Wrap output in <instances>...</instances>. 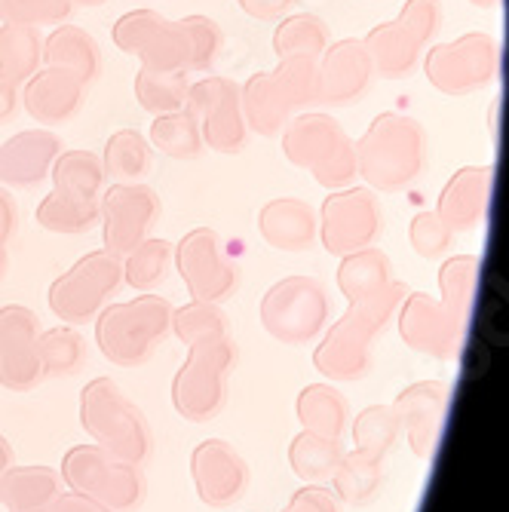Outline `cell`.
Instances as JSON below:
<instances>
[{
  "label": "cell",
  "instance_id": "cell-54",
  "mask_svg": "<svg viewBox=\"0 0 509 512\" xmlns=\"http://www.w3.org/2000/svg\"><path fill=\"white\" fill-rule=\"evenodd\" d=\"M10 467H16V451H13L10 439L0 433V476H4Z\"/></svg>",
  "mask_w": 509,
  "mask_h": 512
},
{
  "label": "cell",
  "instance_id": "cell-23",
  "mask_svg": "<svg viewBox=\"0 0 509 512\" xmlns=\"http://www.w3.org/2000/svg\"><path fill=\"white\" fill-rule=\"evenodd\" d=\"M491 191H494V166L491 163L464 166L445 181L439 203H436V212L454 230V234L476 230L488 218Z\"/></svg>",
  "mask_w": 509,
  "mask_h": 512
},
{
  "label": "cell",
  "instance_id": "cell-20",
  "mask_svg": "<svg viewBox=\"0 0 509 512\" xmlns=\"http://www.w3.org/2000/svg\"><path fill=\"white\" fill-rule=\"evenodd\" d=\"M191 479H194L197 497L212 509H230L234 503H240L252 482L249 463L224 439H206L194 448Z\"/></svg>",
  "mask_w": 509,
  "mask_h": 512
},
{
  "label": "cell",
  "instance_id": "cell-1",
  "mask_svg": "<svg viewBox=\"0 0 509 512\" xmlns=\"http://www.w3.org/2000/svg\"><path fill=\"white\" fill-rule=\"evenodd\" d=\"M482 261L479 255H448L439 267V292L433 298L427 292H408L396 322L402 341L414 350L433 356L439 362H454L464 353L470 313L476 304Z\"/></svg>",
  "mask_w": 509,
  "mask_h": 512
},
{
  "label": "cell",
  "instance_id": "cell-47",
  "mask_svg": "<svg viewBox=\"0 0 509 512\" xmlns=\"http://www.w3.org/2000/svg\"><path fill=\"white\" fill-rule=\"evenodd\" d=\"M408 240H411V249L418 252L424 261H442L451 255V246H454V230L439 218L436 209H427V212H418L408 227Z\"/></svg>",
  "mask_w": 509,
  "mask_h": 512
},
{
  "label": "cell",
  "instance_id": "cell-52",
  "mask_svg": "<svg viewBox=\"0 0 509 512\" xmlns=\"http://www.w3.org/2000/svg\"><path fill=\"white\" fill-rule=\"evenodd\" d=\"M46 512H114V509H108V506H102V503H96V500H89V497H83V494L62 491V494L50 503V509H46Z\"/></svg>",
  "mask_w": 509,
  "mask_h": 512
},
{
  "label": "cell",
  "instance_id": "cell-56",
  "mask_svg": "<svg viewBox=\"0 0 509 512\" xmlns=\"http://www.w3.org/2000/svg\"><path fill=\"white\" fill-rule=\"evenodd\" d=\"M473 7H479V10H497L503 0H470Z\"/></svg>",
  "mask_w": 509,
  "mask_h": 512
},
{
  "label": "cell",
  "instance_id": "cell-6",
  "mask_svg": "<svg viewBox=\"0 0 509 512\" xmlns=\"http://www.w3.org/2000/svg\"><path fill=\"white\" fill-rule=\"evenodd\" d=\"M172 332V304L163 295H138L108 304L96 316V344L102 356L120 368L145 365Z\"/></svg>",
  "mask_w": 509,
  "mask_h": 512
},
{
  "label": "cell",
  "instance_id": "cell-24",
  "mask_svg": "<svg viewBox=\"0 0 509 512\" xmlns=\"http://www.w3.org/2000/svg\"><path fill=\"white\" fill-rule=\"evenodd\" d=\"M258 230L276 252H310L319 243V215L301 197H276L261 206Z\"/></svg>",
  "mask_w": 509,
  "mask_h": 512
},
{
  "label": "cell",
  "instance_id": "cell-53",
  "mask_svg": "<svg viewBox=\"0 0 509 512\" xmlns=\"http://www.w3.org/2000/svg\"><path fill=\"white\" fill-rule=\"evenodd\" d=\"M19 227V206L10 188L0 184V240H10Z\"/></svg>",
  "mask_w": 509,
  "mask_h": 512
},
{
  "label": "cell",
  "instance_id": "cell-2",
  "mask_svg": "<svg viewBox=\"0 0 509 512\" xmlns=\"http://www.w3.org/2000/svg\"><path fill=\"white\" fill-rule=\"evenodd\" d=\"M411 289L399 279L375 295L347 304L344 316L335 319L326 332H322L313 365L329 384H353L362 381L375 365V341L387 332V325L396 319L405 295Z\"/></svg>",
  "mask_w": 509,
  "mask_h": 512
},
{
  "label": "cell",
  "instance_id": "cell-10",
  "mask_svg": "<svg viewBox=\"0 0 509 512\" xmlns=\"http://www.w3.org/2000/svg\"><path fill=\"white\" fill-rule=\"evenodd\" d=\"M123 286V258H117L108 249H96L83 258H77L62 276L50 283V310L65 325H89L108 307L111 295Z\"/></svg>",
  "mask_w": 509,
  "mask_h": 512
},
{
  "label": "cell",
  "instance_id": "cell-11",
  "mask_svg": "<svg viewBox=\"0 0 509 512\" xmlns=\"http://www.w3.org/2000/svg\"><path fill=\"white\" fill-rule=\"evenodd\" d=\"M421 65L433 89L448 99H464L497 80L500 43L485 31H470L451 43H433Z\"/></svg>",
  "mask_w": 509,
  "mask_h": 512
},
{
  "label": "cell",
  "instance_id": "cell-49",
  "mask_svg": "<svg viewBox=\"0 0 509 512\" xmlns=\"http://www.w3.org/2000/svg\"><path fill=\"white\" fill-rule=\"evenodd\" d=\"M280 512H344V509L341 500L326 485H304L301 491L292 494V500Z\"/></svg>",
  "mask_w": 509,
  "mask_h": 512
},
{
  "label": "cell",
  "instance_id": "cell-12",
  "mask_svg": "<svg viewBox=\"0 0 509 512\" xmlns=\"http://www.w3.org/2000/svg\"><path fill=\"white\" fill-rule=\"evenodd\" d=\"M319 243L329 255H350L368 246H378L387 227V215L381 197L372 188H341L329 191L319 206Z\"/></svg>",
  "mask_w": 509,
  "mask_h": 512
},
{
  "label": "cell",
  "instance_id": "cell-35",
  "mask_svg": "<svg viewBox=\"0 0 509 512\" xmlns=\"http://www.w3.org/2000/svg\"><path fill=\"white\" fill-rule=\"evenodd\" d=\"M344 457V442L332 436H319L301 430L289 445V467L307 485L329 482Z\"/></svg>",
  "mask_w": 509,
  "mask_h": 512
},
{
  "label": "cell",
  "instance_id": "cell-27",
  "mask_svg": "<svg viewBox=\"0 0 509 512\" xmlns=\"http://www.w3.org/2000/svg\"><path fill=\"white\" fill-rule=\"evenodd\" d=\"M43 65L71 71L74 77H80L89 86L102 74V46L80 25L65 22L43 37Z\"/></svg>",
  "mask_w": 509,
  "mask_h": 512
},
{
  "label": "cell",
  "instance_id": "cell-7",
  "mask_svg": "<svg viewBox=\"0 0 509 512\" xmlns=\"http://www.w3.org/2000/svg\"><path fill=\"white\" fill-rule=\"evenodd\" d=\"M237 365L234 338H212L188 347L172 378V405L191 424H209L227 405V378Z\"/></svg>",
  "mask_w": 509,
  "mask_h": 512
},
{
  "label": "cell",
  "instance_id": "cell-42",
  "mask_svg": "<svg viewBox=\"0 0 509 512\" xmlns=\"http://www.w3.org/2000/svg\"><path fill=\"white\" fill-rule=\"evenodd\" d=\"M172 335L188 347L200 341H212V338H227L230 319L221 310V304L191 301L184 307H172Z\"/></svg>",
  "mask_w": 509,
  "mask_h": 512
},
{
  "label": "cell",
  "instance_id": "cell-19",
  "mask_svg": "<svg viewBox=\"0 0 509 512\" xmlns=\"http://www.w3.org/2000/svg\"><path fill=\"white\" fill-rule=\"evenodd\" d=\"M448 402H451V387L445 381L408 384L390 402V408L399 417V427L408 439V448L418 460L436 457L442 427H445V414H448Z\"/></svg>",
  "mask_w": 509,
  "mask_h": 512
},
{
  "label": "cell",
  "instance_id": "cell-37",
  "mask_svg": "<svg viewBox=\"0 0 509 512\" xmlns=\"http://www.w3.org/2000/svg\"><path fill=\"white\" fill-rule=\"evenodd\" d=\"M40 68H43V34H40V28L0 22V74L22 86Z\"/></svg>",
  "mask_w": 509,
  "mask_h": 512
},
{
  "label": "cell",
  "instance_id": "cell-13",
  "mask_svg": "<svg viewBox=\"0 0 509 512\" xmlns=\"http://www.w3.org/2000/svg\"><path fill=\"white\" fill-rule=\"evenodd\" d=\"M184 111L200 123L203 145L209 151L221 157H237L246 151L252 132L243 114L237 80L221 74H203L200 80H191Z\"/></svg>",
  "mask_w": 509,
  "mask_h": 512
},
{
  "label": "cell",
  "instance_id": "cell-50",
  "mask_svg": "<svg viewBox=\"0 0 509 512\" xmlns=\"http://www.w3.org/2000/svg\"><path fill=\"white\" fill-rule=\"evenodd\" d=\"M240 10L255 19V22H267V25H276L280 19H286L289 13H295L298 0H237Z\"/></svg>",
  "mask_w": 509,
  "mask_h": 512
},
{
  "label": "cell",
  "instance_id": "cell-26",
  "mask_svg": "<svg viewBox=\"0 0 509 512\" xmlns=\"http://www.w3.org/2000/svg\"><path fill=\"white\" fill-rule=\"evenodd\" d=\"M362 46L368 59H372L375 77H384V80H408L421 68V59H424V46L396 19L375 25L362 37Z\"/></svg>",
  "mask_w": 509,
  "mask_h": 512
},
{
  "label": "cell",
  "instance_id": "cell-22",
  "mask_svg": "<svg viewBox=\"0 0 509 512\" xmlns=\"http://www.w3.org/2000/svg\"><path fill=\"white\" fill-rule=\"evenodd\" d=\"M86 105V83L62 68H40L31 80L22 83V108L25 114L46 126L56 129L71 123Z\"/></svg>",
  "mask_w": 509,
  "mask_h": 512
},
{
  "label": "cell",
  "instance_id": "cell-41",
  "mask_svg": "<svg viewBox=\"0 0 509 512\" xmlns=\"http://www.w3.org/2000/svg\"><path fill=\"white\" fill-rule=\"evenodd\" d=\"M86 362V338L74 325H56L40 332V365L43 378H71Z\"/></svg>",
  "mask_w": 509,
  "mask_h": 512
},
{
  "label": "cell",
  "instance_id": "cell-14",
  "mask_svg": "<svg viewBox=\"0 0 509 512\" xmlns=\"http://www.w3.org/2000/svg\"><path fill=\"white\" fill-rule=\"evenodd\" d=\"M172 264L181 273L191 301L227 304L240 289V267L224 252V240L212 227L188 230L181 243H175Z\"/></svg>",
  "mask_w": 509,
  "mask_h": 512
},
{
  "label": "cell",
  "instance_id": "cell-5",
  "mask_svg": "<svg viewBox=\"0 0 509 512\" xmlns=\"http://www.w3.org/2000/svg\"><path fill=\"white\" fill-rule=\"evenodd\" d=\"M80 424L92 445L105 448L120 460L142 467L154 454V433L145 411L117 387L114 378H92L83 387Z\"/></svg>",
  "mask_w": 509,
  "mask_h": 512
},
{
  "label": "cell",
  "instance_id": "cell-4",
  "mask_svg": "<svg viewBox=\"0 0 509 512\" xmlns=\"http://www.w3.org/2000/svg\"><path fill=\"white\" fill-rule=\"evenodd\" d=\"M286 160L313 175L326 191H341L359 178L356 145L329 111H301L280 132Z\"/></svg>",
  "mask_w": 509,
  "mask_h": 512
},
{
  "label": "cell",
  "instance_id": "cell-15",
  "mask_svg": "<svg viewBox=\"0 0 509 512\" xmlns=\"http://www.w3.org/2000/svg\"><path fill=\"white\" fill-rule=\"evenodd\" d=\"M114 43L120 53L138 59V65L151 71H188L191 62V43L184 25L148 7L117 19Z\"/></svg>",
  "mask_w": 509,
  "mask_h": 512
},
{
  "label": "cell",
  "instance_id": "cell-28",
  "mask_svg": "<svg viewBox=\"0 0 509 512\" xmlns=\"http://www.w3.org/2000/svg\"><path fill=\"white\" fill-rule=\"evenodd\" d=\"M329 482H332V494L341 503L353 509L372 506L384 491V454L365 451V448L344 451L338 470Z\"/></svg>",
  "mask_w": 509,
  "mask_h": 512
},
{
  "label": "cell",
  "instance_id": "cell-33",
  "mask_svg": "<svg viewBox=\"0 0 509 512\" xmlns=\"http://www.w3.org/2000/svg\"><path fill=\"white\" fill-rule=\"evenodd\" d=\"M329 43H332V28L316 13H289L273 28L276 59H289V56L319 59L322 53H326Z\"/></svg>",
  "mask_w": 509,
  "mask_h": 512
},
{
  "label": "cell",
  "instance_id": "cell-3",
  "mask_svg": "<svg viewBox=\"0 0 509 512\" xmlns=\"http://www.w3.org/2000/svg\"><path fill=\"white\" fill-rule=\"evenodd\" d=\"M353 145L359 178L375 194H399L411 188L430 163L427 129L399 111L378 114Z\"/></svg>",
  "mask_w": 509,
  "mask_h": 512
},
{
  "label": "cell",
  "instance_id": "cell-38",
  "mask_svg": "<svg viewBox=\"0 0 509 512\" xmlns=\"http://www.w3.org/2000/svg\"><path fill=\"white\" fill-rule=\"evenodd\" d=\"M175 243L166 237H148L138 243L129 255H123V283L135 292H157L172 270Z\"/></svg>",
  "mask_w": 509,
  "mask_h": 512
},
{
  "label": "cell",
  "instance_id": "cell-45",
  "mask_svg": "<svg viewBox=\"0 0 509 512\" xmlns=\"http://www.w3.org/2000/svg\"><path fill=\"white\" fill-rule=\"evenodd\" d=\"M77 7L71 0H0V22L4 25H65Z\"/></svg>",
  "mask_w": 509,
  "mask_h": 512
},
{
  "label": "cell",
  "instance_id": "cell-44",
  "mask_svg": "<svg viewBox=\"0 0 509 512\" xmlns=\"http://www.w3.org/2000/svg\"><path fill=\"white\" fill-rule=\"evenodd\" d=\"M188 31V43H191V62H188V74H209L212 65L218 62L221 50H224V31L212 16L194 13L178 19Z\"/></svg>",
  "mask_w": 509,
  "mask_h": 512
},
{
  "label": "cell",
  "instance_id": "cell-36",
  "mask_svg": "<svg viewBox=\"0 0 509 512\" xmlns=\"http://www.w3.org/2000/svg\"><path fill=\"white\" fill-rule=\"evenodd\" d=\"M37 224L50 234L80 237L99 227V200L50 191L37 206Z\"/></svg>",
  "mask_w": 509,
  "mask_h": 512
},
{
  "label": "cell",
  "instance_id": "cell-30",
  "mask_svg": "<svg viewBox=\"0 0 509 512\" xmlns=\"http://www.w3.org/2000/svg\"><path fill=\"white\" fill-rule=\"evenodd\" d=\"M295 414H298V421H301V430L319 433V436L344 439V433L350 427L347 396L335 384H329V381L326 384H307L298 393Z\"/></svg>",
  "mask_w": 509,
  "mask_h": 512
},
{
  "label": "cell",
  "instance_id": "cell-46",
  "mask_svg": "<svg viewBox=\"0 0 509 512\" xmlns=\"http://www.w3.org/2000/svg\"><path fill=\"white\" fill-rule=\"evenodd\" d=\"M273 74L283 83L286 96L292 99L298 114L316 108V59H307V56L276 59Z\"/></svg>",
  "mask_w": 509,
  "mask_h": 512
},
{
  "label": "cell",
  "instance_id": "cell-43",
  "mask_svg": "<svg viewBox=\"0 0 509 512\" xmlns=\"http://www.w3.org/2000/svg\"><path fill=\"white\" fill-rule=\"evenodd\" d=\"M402 439V427L399 417L390 405H368L359 411V417L353 421V442L356 448L375 451V454H390Z\"/></svg>",
  "mask_w": 509,
  "mask_h": 512
},
{
  "label": "cell",
  "instance_id": "cell-31",
  "mask_svg": "<svg viewBox=\"0 0 509 512\" xmlns=\"http://www.w3.org/2000/svg\"><path fill=\"white\" fill-rule=\"evenodd\" d=\"M393 283V261L384 249L368 246L359 252H350L338 264V289L347 298V304L362 301Z\"/></svg>",
  "mask_w": 509,
  "mask_h": 512
},
{
  "label": "cell",
  "instance_id": "cell-17",
  "mask_svg": "<svg viewBox=\"0 0 509 512\" xmlns=\"http://www.w3.org/2000/svg\"><path fill=\"white\" fill-rule=\"evenodd\" d=\"M375 83V68L362 37H341L316 59V105L350 108L359 105Z\"/></svg>",
  "mask_w": 509,
  "mask_h": 512
},
{
  "label": "cell",
  "instance_id": "cell-16",
  "mask_svg": "<svg viewBox=\"0 0 509 512\" xmlns=\"http://www.w3.org/2000/svg\"><path fill=\"white\" fill-rule=\"evenodd\" d=\"M160 215V194L148 188V184H111L99 197V227L105 249L114 252L117 258L129 255L142 240L154 237Z\"/></svg>",
  "mask_w": 509,
  "mask_h": 512
},
{
  "label": "cell",
  "instance_id": "cell-48",
  "mask_svg": "<svg viewBox=\"0 0 509 512\" xmlns=\"http://www.w3.org/2000/svg\"><path fill=\"white\" fill-rule=\"evenodd\" d=\"M396 22L421 46H433L442 31V22H445L442 0H405V7L399 10Z\"/></svg>",
  "mask_w": 509,
  "mask_h": 512
},
{
  "label": "cell",
  "instance_id": "cell-39",
  "mask_svg": "<svg viewBox=\"0 0 509 512\" xmlns=\"http://www.w3.org/2000/svg\"><path fill=\"white\" fill-rule=\"evenodd\" d=\"M148 142L151 148H157L163 157L169 160H197L203 157L206 145H203V132L200 123L188 114V111H172V114H160L154 117L151 129H148Z\"/></svg>",
  "mask_w": 509,
  "mask_h": 512
},
{
  "label": "cell",
  "instance_id": "cell-34",
  "mask_svg": "<svg viewBox=\"0 0 509 512\" xmlns=\"http://www.w3.org/2000/svg\"><path fill=\"white\" fill-rule=\"evenodd\" d=\"M50 181H53V191L71 194V197H92V200H99L102 191L108 188L102 157L96 151H83V148L62 151L50 169Z\"/></svg>",
  "mask_w": 509,
  "mask_h": 512
},
{
  "label": "cell",
  "instance_id": "cell-51",
  "mask_svg": "<svg viewBox=\"0 0 509 512\" xmlns=\"http://www.w3.org/2000/svg\"><path fill=\"white\" fill-rule=\"evenodd\" d=\"M19 111H22V86L0 74V126L13 123Z\"/></svg>",
  "mask_w": 509,
  "mask_h": 512
},
{
  "label": "cell",
  "instance_id": "cell-25",
  "mask_svg": "<svg viewBox=\"0 0 509 512\" xmlns=\"http://www.w3.org/2000/svg\"><path fill=\"white\" fill-rule=\"evenodd\" d=\"M240 102L249 123V132L261 138H280L286 123L298 114L292 99L286 96L283 83L273 71H258L240 86Z\"/></svg>",
  "mask_w": 509,
  "mask_h": 512
},
{
  "label": "cell",
  "instance_id": "cell-8",
  "mask_svg": "<svg viewBox=\"0 0 509 512\" xmlns=\"http://www.w3.org/2000/svg\"><path fill=\"white\" fill-rule=\"evenodd\" d=\"M59 479L68 491L83 494L114 512H135L148 494L142 467L108 454L99 445H74L62 460Z\"/></svg>",
  "mask_w": 509,
  "mask_h": 512
},
{
  "label": "cell",
  "instance_id": "cell-32",
  "mask_svg": "<svg viewBox=\"0 0 509 512\" xmlns=\"http://www.w3.org/2000/svg\"><path fill=\"white\" fill-rule=\"evenodd\" d=\"M99 157H102L108 181L132 184V181H142L151 172L154 148L148 142V135H142L138 129H117L105 142V151Z\"/></svg>",
  "mask_w": 509,
  "mask_h": 512
},
{
  "label": "cell",
  "instance_id": "cell-57",
  "mask_svg": "<svg viewBox=\"0 0 509 512\" xmlns=\"http://www.w3.org/2000/svg\"><path fill=\"white\" fill-rule=\"evenodd\" d=\"M74 7H102V4H108V0H71Z\"/></svg>",
  "mask_w": 509,
  "mask_h": 512
},
{
  "label": "cell",
  "instance_id": "cell-18",
  "mask_svg": "<svg viewBox=\"0 0 509 512\" xmlns=\"http://www.w3.org/2000/svg\"><path fill=\"white\" fill-rule=\"evenodd\" d=\"M40 319L22 304L0 307V387L28 393L43 381Z\"/></svg>",
  "mask_w": 509,
  "mask_h": 512
},
{
  "label": "cell",
  "instance_id": "cell-21",
  "mask_svg": "<svg viewBox=\"0 0 509 512\" xmlns=\"http://www.w3.org/2000/svg\"><path fill=\"white\" fill-rule=\"evenodd\" d=\"M65 151L59 132L34 126L10 135L0 145V184L10 191H31L50 178L56 157Z\"/></svg>",
  "mask_w": 509,
  "mask_h": 512
},
{
  "label": "cell",
  "instance_id": "cell-40",
  "mask_svg": "<svg viewBox=\"0 0 509 512\" xmlns=\"http://www.w3.org/2000/svg\"><path fill=\"white\" fill-rule=\"evenodd\" d=\"M191 89V74L188 71H151L138 68L135 74V99L151 117L172 114L184 108Z\"/></svg>",
  "mask_w": 509,
  "mask_h": 512
},
{
  "label": "cell",
  "instance_id": "cell-55",
  "mask_svg": "<svg viewBox=\"0 0 509 512\" xmlns=\"http://www.w3.org/2000/svg\"><path fill=\"white\" fill-rule=\"evenodd\" d=\"M7 267H10V255H7V240H0V279H4Z\"/></svg>",
  "mask_w": 509,
  "mask_h": 512
},
{
  "label": "cell",
  "instance_id": "cell-9",
  "mask_svg": "<svg viewBox=\"0 0 509 512\" xmlns=\"http://www.w3.org/2000/svg\"><path fill=\"white\" fill-rule=\"evenodd\" d=\"M332 319V298L316 276H286L261 298L264 332L286 347H304L322 338Z\"/></svg>",
  "mask_w": 509,
  "mask_h": 512
},
{
  "label": "cell",
  "instance_id": "cell-29",
  "mask_svg": "<svg viewBox=\"0 0 509 512\" xmlns=\"http://www.w3.org/2000/svg\"><path fill=\"white\" fill-rule=\"evenodd\" d=\"M62 494V479L53 467H10L0 476V506L7 512H46Z\"/></svg>",
  "mask_w": 509,
  "mask_h": 512
}]
</instances>
